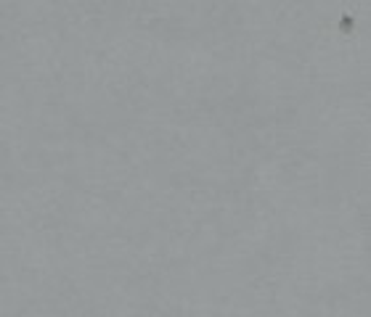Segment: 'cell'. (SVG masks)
I'll return each mask as SVG.
<instances>
[{
	"mask_svg": "<svg viewBox=\"0 0 371 317\" xmlns=\"http://www.w3.org/2000/svg\"><path fill=\"white\" fill-rule=\"evenodd\" d=\"M353 27H355L353 16H350V13H345L342 19H339V32H347V35H350V32H353Z\"/></svg>",
	"mask_w": 371,
	"mask_h": 317,
	"instance_id": "obj_1",
	"label": "cell"
}]
</instances>
